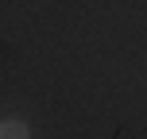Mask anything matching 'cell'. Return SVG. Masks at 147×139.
I'll return each instance as SVG.
<instances>
[{
  "label": "cell",
  "instance_id": "1",
  "mask_svg": "<svg viewBox=\"0 0 147 139\" xmlns=\"http://www.w3.org/2000/svg\"><path fill=\"white\" fill-rule=\"evenodd\" d=\"M27 124L23 120H0V139H27Z\"/></svg>",
  "mask_w": 147,
  "mask_h": 139
}]
</instances>
